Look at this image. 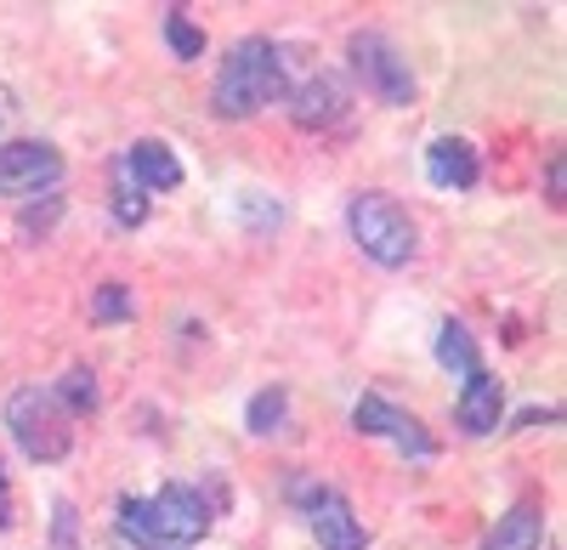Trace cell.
Returning <instances> with one entry per match:
<instances>
[{"label":"cell","instance_id":"7a4b0ae2","mask_svg":"<svg viewBox=\"0 0 567 550\" xmlns=\"http://www.w3.org/2000/svg\"><path fill=\"white\" fill-rule=\"evenodd\" d=\"M7 426H12L18 448L40 466H58L74 448V421H69V408L58 403L52 386H18L12 403H7Z\"/></svg>","mask_w":567,"mask_h":550},{"label":"cell","instance_id":"ac0fdd59","mask_svg":"<svg viewBox=\"0 0 567 550\" xmlns=\"http://www.w3.org/2000/svg\"><path fill=\"white\" fill-rule=\"evenodd\" d=\"M165 40H171V52H182V58H199V52H205L199 23H187L182 12H171V18H165Z\"/></svg>","mask_w":567,"mask_h":550},{"label":"cell","instance_id":"52a82bcc","mask_svg":"<svg viewBox=\"0 0 567 550\" xmlns=\"http://www.w3.org/2000/svg\"><path fill=\"white\" fill-rule=\"evenodd\" d=\"M296 499H307V522H312V533H318L323 550H363V544H369L363 522L352 517V506H347L341 494L296 482Z\"/></svg>","mask_w":567,"mask_h":550},{"label":"cell","instance_id":"d6986e66","mask_svg":"<svg viewBox=\"0 0 567 550\" xmlns=\"http://www.w3.org/2000/svg\"><path fill=\"white\" fill-rule=\"evenodd\" d=\"M114 216H120L125 227L148 221V199H142V194H131V188H120V194H114Z\"/></svg>","mask_w":567,"mask_h":550},{"label":"cell","instance_id":"30bf717a","mask_svg":"<svg viewBox=\"0 0 567 550\" xmlns=\"http://www.w3.org/2000/svg\"><path fill=\"white\" fill-rule=\"evenodd\" d=\"M454 415H460V426H465L471 437H488V432H499V415H505V386H499L488 370L465 375V386H460V403H454Z\"/></svg>","mask_w":567,"mask_h":550},{"label":"cell","instance_id":"9c48e42d","mask_svg":"<svg viewBox=\"0 0 567 550\" xmlns=\"http://www.w3.org/2000/svg\"><path fill=\"white\" fill-rule=\"evenodd\" d=\"M347 108H352V91H347L341 74H312V80H301V85L290 91V114H296L301 131H329V125H341Z\"/></svg>","mask_w":567,"mask_h":550},{"label":"cell","instance_id":"ffe728a7","mask_svg":"<svg viewBox=\"0 0 567 550\" xmlns=\"http://www.w3.org/2000/svg\"><path fill=\"white\" fill-rule=\"evenodd\" d=\"M58 539L63 550H74V506H58Z\"/></svg>","mask_w":567,"mask_h":550},{"label":"cell","instance_id":"e0dca14e","mask_svg":"<svg viewBox=\"0 0 567 550\" xmlns=\"http://www.w3.org/2000/svg\"><path fill=\"white\" fill-rule=\"evenodd\" d=\"M125 318H136V301L125 284H103L91 295V324H125Z\"/></svg>","mask_w":567,"mask_h":550},{"label":"cell","instance_id":"277c9868","mask_svg":"<svg viewBox=\"0 0 567 550\" xmlns=\"http://www.w3.org/2000/svg\"><path fill=\"white\" fill-rule=\"evenodd\" d=\"M347 52H352L358 80L374 91V97H386V103H409V97H414V74H409V63L398 58V45H392L386 34L358 29V34L347 40Z\"/></svg>","mask_w":567,"mask_h":550},{"label":"cell","instance_id":"9a60e30c","mask_svg":"<svg viewBox=\"0 0 567 550\" xmlns=\"http://www.w3.org/2000/svg\"><path fill=\"white\" fill-rule=\"evenodd\" d=\"M284 415H290V392H284V386H267V392H256V397H250L245 426L267 437V432H278V426H284Z\"/></svg>","mask_w":567,"mask_h":550},{"label":"cell","instance_id":"2e32d148","mask_svg":"<svg viewBox=\"0 0 567 550\" xmlns=\"http://www.w3.org/2000/svg\"><path fill=\"white\" fill-rule=\"evenodd\" d=\"M52 392H58V403L69 408V421H74V415H91V408H97V375H91V370H69Z\"/></svg>","mask_w":567,"mask_h":550},{"label":"cell","instance_id":"5b68a950","mask_svg":"<svg viewBox=\"0 0 567 550\" xmlns=\"http://www.w3.org/2000/svg\"><path fill=\"white\" fill-rule=\"evenodd\" d=\"M142 511H148L154 544H194V539H205V528H210L205 494H199V488H182V482L159 488L154 499H142Z\"/></svg>","mask_w":567,"mask_h":550},{"label":"cell","instance_id":"4fadbf2b","mask_svg":"<svg viewBox=\"0 0 567 550\" xmlns=\"http://www.w3.org/2000/svg\"><path fill=\"white\" fill-rule=\"evenodd\" d=\"M539 544H545V517H539V506H516V511L499 517V528L488 533L483 550H539Z\"/></svg>","mask_w":567,"mask_h":550},{"label":"cell","instance_id":"7c38bea8","mask_svg":"<svg viewBox=\"0 0 567 550\" xmlns=\"http://www.w3.org/2000/svg\"><path fill=\"white\" fill-rule=\"evenodd\" d=\"M425 176L437 188H477V148L465 136H437L432 154H425Z\"/></svg>","mask_w":567,"mask_h":550},{"label":"cell","instance_id":"ba28073f","mask_svg":"<svg viewBox=\"0 0 567 550\" xmlns=\"http://www.w3.org/2000/svg\"><path fill=\"white\" fill-rule=\"evenodd\" d=\"M63 176V154L52 143H0V194H40Z\"/></svg>","mask_w":567,"mask_h":550},{"label":"cell","instance_id":"5bb4252c","mask_svg":"<svg viewBox=\"0 0 567 550\" xmlns=\"http://www.w3.org/2000/svg\"><path fill=\"white\" fill-rule=\"evenodd\" d=\"M437 363H443L449 375H460V381L483 370V363H477V341H471L460 324H443L437 330Z\"/></svg>","mask_w":567,"mask_h":550},{"label":"cell","instance_id":"7402d4cb","mask_svg":"<svg viewBox=\"0 0 567 550\" xmlns=\"http://www.w3.org/2000/svg\"><path fill=\"white\" fill-rule=\"evenodd\" d=\"M0 522H7V477H0Z\"/></svg>","mask_w":567,"mask_h":550},{"label":"cell","instance_id":"6da1fadb","mask_svg":"<svg viewBox=\"0 0 567 550\" xmlns=\"http://www.w3.org/2000/svg\"><path fill=\"white\" fill-rule=\"evenodd\" d=\"M290 97V63H284V45L272 40H239L233 45V58L216 80V114L227 120H250L256 108Z\"/></svg>","mask_w":567,"mask_h":550},{"label":"cell","instance_id":"44dd1931","mask_svg":"<svg viewBox=\"0 0 567 550\" xmlns=\"http://www.w3.org/2000/svg\"><path fill=\"white\" fill-rule=\"evenodd\" d=\"M12 103H18V97H12V91H7V85H0V125H7V114H12Z\"/></svg>","mask_w":567,"mask_h":550},{"label":"cell","instance_id":"8992f818","mask_svg":"<svg viewBox=\"0 0 567 550\" xmlns=\"http://www.w3.org/2000/svg\"><path fill=\"white\" fill-rule=\"evenodd\" d=\"M352 426L363 432V437H392L403 454H414V460H432L437 454V443L425 437V426L414 421V415H403L398 403H386V397H358V408H352Z\"/></svg>","mask_w":567,"mask_h":550},{"label":"cell","instance_id":"8fae6325","mask_svg":"<svg viewBox=\"0 0 567 550\" xmlns=\"http://www.w3.org/2000/svg\"><path fill=\"white\" fill-rule=\"evenodd\" d=\"M120 176H125V181H136V194H142V188L165 194V188H176V181H182V159H176L165 143H154V136H142V143H131V148H125Z\"/></svg>","mask_w":567,"mask_h":550},{"label":"cell","instance_id":"3957f363","mask_svg":"<svg viewBox=\"0 0 567 550\" xmlns=\"http://www.w3.org/2000/svg\"><path fill=\"white\" fill-rule=\"evenodd\" d=\"M347 227H352V239L369 261H381V267H403L414 256V221L398 199L386 194H358L347 205Z\"/></svg>","mask_w":567,"mask_h":550}]
</instances>
